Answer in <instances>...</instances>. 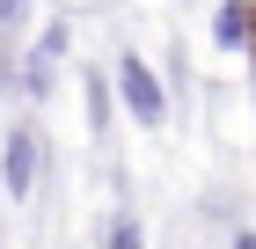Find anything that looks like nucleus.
<instances>
[{"label": "nucleus", "mask_w": 256, "mask_h": 249, "mask_svg": "<svg viewBox=\"0 0 256 249\" xmlns=\"http://www.w3.org/2000/svg\"><path fill=\"white\" fill-rule=\"evenodd\" d=\"M249 66H256V37H249Z\"/></svg>", "instance_id": "1a4fd4ad"}, {"label": "nucleus", "mask_w": 256, "mask_h": 249, "mask_svg": "<svg viewBox=\"0 0 256 249\" xmlns=\"http://www.w3.org/2000/svg\"><path fill=\"white\" fill-rule=\"evenodd\" d=\"M30 52H37V59H52V66H59V59L74 52V22H66V15H52V22H37V37H30Z\"/></svg>", "instance_id": "39448f33"}, {"label": "nucleus", "mask_w": 256, "mask_h": 249, "mask_svg": "<svg viewBox=\"0 0 256 249\" xmlns=\"http://www.w3.org/2000/svg\"><path fill=\"white\" fill-rule=\"evenodd\" d=\"M37 183H44V132L22 117V125L0 132V198H8V205H30Z\"/></svg>", "instance_id": "f03ea898"}, {"label": "nucleus", "mask_w": 256, "mask_h": 249, "mask_svg": "<svg viewBox=\"0 0 256 249\" xmlns=\"http://www.w3.org/2000/svg\"><path fill=\"white\" fill-rule=\"evenodd\" d=\"M30 8H37V0H0V37H15L22 22H30Z\"/></svg>", "instance_id": "0eeeda50"}, {"label": "nucleus", "mask_w": 256, "mask_h": 249, "mask_svg": "<svg viewBox=\"0 0 256 249\" xmlns=\"http://www.w3.org/2000/svg\"><path fill=\"white\" fill-rule=\"evenodd\" d=\"M227 249H256V234H249V227H242V234H227Z\"/></svg>", "instance_id": "6e6552de"}, {"label": "nucleus", "mask_w": 256, "mask_h": 249, "mask_svg": "<svg viewBox=\"0 0 256 249\" xmlns=\"http://www.w3.org/2000/svg\"><path fill=\"white\" fill-rule=\"evenodd\" d=\"M110 88H118V110L132 117L139 132H161V125H168V81H161L139 52H124L118 66H110Z\"/></svg>", "instance_id": "f257e3e1"}, {"label": "nucleus", "mask_w": 256, "mask_h": 249, "mask_svg": "<svg viewBox=\"0 0 256 249\" xmlns=\"http://www.w3.org/2000/svg\"><path fill=\"white\" fill-rule=\"evenodd\" d=\"M249 37H256L249 0H220V8H212V44H220V52H249Z\"/></svg>", "instance_id": "20e7f679"}, {"label": "nucleus", "mask_w": 256, "mask_h": 249, "mask_svg": "<svg viewBox=\"0 0 256 249\" xmlns=\"http://www.w3.org/2000/svg\"><path fill=\"white\" fill-rule=\"evenodd\" d=\"M102 249H146V227H139L132 212H118V220H110V234H102Z\"/></svg>", "instance_id": "423d86ee"}, {"label": "nucleus", "mask_w": 256, "mask_h": 249, "mask_svg": "<svg viewBox=\"0 0 256 249\" xmlns=\"http://www.w3.org/2000/svg\"><path fill=\"white\" fill-rule=\"evenodd\" d=\"M80 103H88V132H110V117H118V88H110V66H88L80 74Z\"/></svg>", "instance_id": "7ed1b4c3"}]
</instances>
